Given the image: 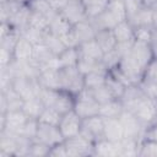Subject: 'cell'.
Masks as SVG:
<instances>
[{"label":"cell","mask_w":157,"mask_h":157,"mask_svg":"<svg viewBox=\"0 0 157 157\" xmlns=\"http://www.w3.org/2000/svg\"><path fill=\"white\" fill-rule=\"evenodd\" d=\"M119 119L124 129V137H131L136 140H140L142 137L145 131V125L137 119V117L134 113L124 109Z\"/></svg>","instance_id":"8"},{"label":"cell","mask_w":157,"mask_h":157,"mask_svg":"<svg viewBox=\"0 0 157 157\" xmlns=\"http://www.w3.org/2000/svg\"><path fill=\"white\" fill-rule=\"evenodd\" d=\"M58 12H60L72 26L87 20V15L81 0H67Z\"/></svg>","instance_id":"12"},{"label":"cell","mask_w":157,"mask_h":157,"mask_svg":"<svg viewBox=\"0 0 157 157\" xmlns=\"http://www.w3.org/2000/svg\"><path fill=\"white\" fill-rule=\"evenodd\" d=\"M47 32L48 31H44V29H38V28H33V27H26L21 32V36H23L29 42H32L34 45H37V44L44 43V38H45Z\"/></svg>","instance_id":"35"},{"label":"cell","mask_w":157,"mask_h":157,"mask_svg":"<svg viewBox=\"0 0 157 157\" xmlns=\"http://www.w3.org/2000/svg\"><path fill=\"white\" fill-rule=\"evenodd\" d=\"M129 112L134 113L137 119L146 126L152 124L157 119V104L156 99L148 96H145L142 99H140Z\"/></svg>","instance_id":"4"},{"label":"cell","mask_w":157,"mask_h":157,"mask_svg":"<svg viewBox=\"0 0 157 157\" xmlns=\"http://www.w3.org/2000/svg\"><path fill=\"white\" fill-rule=\"evenodd\" d=\"M81 135L92 141L93 144L104 139V118L98 115H93L86 119H82Z\"/></svg>","instance_id":"7"},{"label":"cell","mask_w":157,"mask_h":157,"mask_svg":"<svg viewBox=\"0 0 157 157\" xmlns=\"http://www.w3.org/2000/svg\"><path fill=\"white\" fill-rule=\"evenodd\" d=\"M81 1L85 7L87 18H94L101 13H103L110 2V0H81Z\"/></svg>","instance_id":"24"},{"label":"cell","mask_w":157,"mask_h":157,"mask_svg":"<svg viewBox=\"0 0 157 157\" xmlns=\"http://www.w3.org/2000/svg\"><path fill=\"white\" fill-rule=\"evenodd\" d=\"M28 119L29 118L25 114L22 109L0 114V131L18 132Z\"/></svg>","instance_id":"10"},{"label":"cell","mask_w":157,"mask_h":157,"mask_svg":"<svg viewBox=\"0 0 157 157\" xmlns=\"http://www.w3.org/2000/svg\"><path fill=\"white\" fill-rule=\"evenodd\" d=\"M142 137L152 139V140H156L157 141V119L152 124H150L148 126L145 128V131H144Z\"/></svg>","instance_id":"42"},{"label":"cell","mask_w":157,"mask_h":157,"mask_svg":"<svg viewBox=\"0 0 157 157\" xmlns=\"http://www.w3.org/2000/svg\"><path fill=\"white\" fill-rule=\"evenodd\" d=\"M152 27H153V29H157V11L153 12V17H152Z\"/></svg>","instance_id":"45"},{"label":"cell","mask_w":157,"mask_h":157,"mask_svg":"<svg viewBox=\"0 0 157 157\" xmlns=\"http://www.w3.org/2000/svg\"><path fill=\"white\" fill-rule=\"evenodd\" d=\"M108 71H94L83 75L85 76V88L86 90H93L105 83Z\"/></svg>","instance_id":"31"},{"label":"cell","mask_w":157,"mask_h":157,"mask_svg":"<svg viewBox=\"0 0 157 157\" xmlns=\"http://www.w3.org/2000/svg\"><path fill=\"white\" fill-rule=\"evenodd\" d=\"M77 48H78V52H80V56L90 58V59H94V60H102L103 59L104 53L101 49L99 44L97 43L96 38L91 39L88 42L81 43Z\"/></svg>","instance_id":"22"},{"label":"cell","mask_w":157,"mask_h":157,"mask_svg":"<svg viewBox=\"0 0 157 157\" xmlns=\"http://www.w3.org/2000/svg\"><path fill=\"white\" fill-rule=\"evenodd\" d=\"M72 33L78 43V45L81 43H85V42H88L91 39H94L96 38V28L93 27V25L91 23V21L87 18L82 22H78L76 25L72 26Z\"/></svg>","instance_id":"16"},{"label":"cell","mask_w":157,"mask_h":157,"mask_svg":"<svg viewBox=\"0 0 157 157\" xmlns=\"http://www.w3.org/2000/svg\"><path fill=\"white\" fill-rule=\"evenodd\" d=\"M123 110H124V107L121 101L119 98H115L104 104H101L99 115L103 118H119Z\"/></svg>","instance_id":"26"},{"label":"cell","mask_w":157,"mask_h":157,"mask_svg":"<svg viewBox=\"0 0 157 157\" xmlns=\"http://www.w3.org/2000/svg\"><path fill=\"white\" fill-rule=\"evenodd\" d=\"M71 28H72V25L58 11L49 20V28H48V31L52 32L53 34L59 36V37H63L66 33H69L71 31Z\"/></svg>","instance_id":"19"},{"label":"cell","mask_w":157,"mask_h":157,"mask_svg":"<svg viewBox=\"0 0 157 157\" xmlns=\"http://www.w3.org/2000/svg\"><path fill=\"white\" fill-rule=\"evenodd\" d=\"M155 99H156V104H157V97H156V98H155Z\"/></svg>","instance_id":"47"},{"label":"cell","mask_w":157,"mask_h":157,"mask_svg":"<svg viewBox=\"0 0 157 157\" xmlns=\"http://www.w3.org/2000/svg\"><path fill=\"white\" fill-rule=\"evenodd\" d=\"M134 34H135V40L150 44L152 36H153V27H151V26L134 27Z\"/></svg>","instance_id":"39"},{"label":"cell","mask_w":157,"mask_h":157,"mask_svg":"<svg viewBox=\"0 0 157 157\" xmlns=\"http://www.w3.org/2000/svg\"><path fill=\"white\" fill-rule=\"evenodd\" d=\"M34 140L43 142V144L48 145L49 147H53V146L63 142L64 137H63L61 131L58 125H52V124L38 121V128H37V134H36Z\"/></svg>","instance_id":"9"},{"label":"cell","mask_w":157,"mask_h":157,"mask_svg":"<svg viewBox=\"0 0 157 157\" xmlns=\"http://www.w3.org/2000/svg\"><path fill=\"white\" fill-rule=\"evenodd\" d=\"M49 157H67V151H66V146L64 141L50 148Z\"/></svg>","instance_id":"41"},{"label":"cell","mask_w":157,"mask_h":157,"mask_svg":"<svg viewBox=\"0 0 157 157\" xmlns=\"http://www.w3.org/2000/svg\"><path fill=\"white\" fill-rule=\"evenodd\" d=\"M99 108L101 104L92 97V94L87 90H82L80 93L75 96L74 110L80 118L86 119L93 115H98Z\"/></svg>","instance_id":"3"},{"label":"cell","mask_w":157,"mask_h":157,"mask_svg":"<svg viewBox=\"0 0 157 157\" xmlns=\"http://www.w3.org/2000/svg\"><path fill=\"white\" fill-rule=\"evenodd\" d=\"M86 90V88H85ZM91 94H92V97L99 103V104H104V103H107V102H109V101H112V99H115V97H114V94L112 93V91L109 90V87L104 83V85H102V86H99V87H97V88H93V90H87Z\"/></svg>","instance_id":"34"},{"label":"cell","mask_w":157,"mask_h":157,"mask_svg":"<svg viewBox=\"0 0 157 157\" xmlns=\"http://www.w3.org/2000/svg\"><path fill=\"white\" fill-rule=\"evenodd\" d=\"M66 146L67 157H88L93 156V146L94 144L86 139L83 135L78 134L76 136L69 137L64 140Z\"/></svg>","instance_id":"5"},{"label":"cell","mask_w":157,"mask_h":157,"mask_svg":"<svg viewBox=\"0 0 157 157\" xmlns=\"http://www.w3.org/2000/svg\"><path fill=\"white\" fill-rule=\"evenodd\" d=\"M96 40L99 44L103 53H108L117 47V39L112 29H99L96 33Z\"/></svg>","instance_id":"25"},{"label":"cell","mask_w":157,"mask_h":157,"mask_svg":"<svg viewBox=\"0 0 157 157\" xmlns=\"http://www.w3.org/2000/svg\"><path fill=\"white\" fill-rule=\"evenodd\" d=\"M137 156L140 157H157V141L152 139L141 137L139 142Z\"/></svg>","instance_id":"32"},{"label":"cell","mask_w":157,"mask_h":157,"mask_svg":"<svg viewBox=\"0 0 157 157\" xmlns=\"http://www.w3.org/2000/svg\"><path fill=\"white\" fill-rule=\"evenodd\" d=\"M44 44L47 45V48L54 54V55H60L65 49H66V45L64 44L63 39L56 36V34H53L52 32H47L45 34V38H44Z\"/></svg>","instance_id":"30"},{"label":"cell","mask_w":157,"mask_h":157,"mask_svg":"<svg viewBox=\"0 0 157 157\" xmlns=\"http://www.w3.org/2000/svg\"><path fill=\"white\" fill-rule=\"evenodd\" d=\"M37 81L42 88L48 90H61L60 88V76L59 69L56 67H47L43 69L37 76Z\"/></svg>","instance_id":"14"},{"label":"cell","mask_w":157,"mask_h":157,"mask_svg":"<svg viewBox=\"0 0 157 157\" xmlns=\"http://www.w3.org/2000/svg\"><path fill=\"white\" fill-rule=\"evenodd\" d=\"M59 76H60L61 90L67 91L74 96L80 93L82 90H85V76L78 70L77 66L60 67Z\"/></svg>","instance_id":"2"},{"label":"cell","mask_w":157,"mask_h":157,"mask_svg":"<svg viewBox=\"0 0 157 157\" xmlns=\"http://www.w3.org/2000/svg\"><path fill=\"white\" fill-rule=\"evenodd\" d=\"M145 96H147V94L145 93V91L142 90V87L140 85H129L125 87V90L119 99L121 101L124 109L130 110Z\"/></svg>","instance_id":"15"},{"label":"cell","mask_w":157,"mask_h":157,"mask_svg":"<svg viewBox=\"0 0 157 157\" xmlns=\"http://www.w3.org/2000/svg\"><path fill=\"white\" fill-rule=\"evenodd\" d=\"M144 6L147 7L148 10H151L152 12L157 11V0H141Z\"/></svg>","instance_id":"44"},{"label":"cell","mask_w":157,"mask_h":157,"mask_svg":"<svg viewBox=\"0 0 157 157\" xmlns=\"http://www.w3.org/2000/svg\"><path fill=\"white\" fill-rule=\"evenodd\" d=\"M93 156H101V157H119V150L118 144L109 141L107 139H102L97 142H94L93 146Z\"/></svg>","instance_id":"20"},{"label":"cell","mask_w":157,"mask_h":157,"mask_svg":"<svg viewBox=\"0 0 157 157\" xmlns=\"http://www.w3.org/2000/svg\"><path fill=\"white\" fill-rule=\"evenodd\" d=\"M80 60L78 48H66L60 55H58V65L60 67L77 66Z\"/></svg>","instance_id":"27"},{"label":"cell","mask_w":157,"mask_h":157,"mask_svg":"<svg viewBox=\"0 0 157 157\" xmlns=\"http://www.w3.org/2000/svg\"><path fill=\"white\" fill-rule=\"evenodd\" d=\"M112 31L114 33L117 43H126V42H134L135 40L134 27L128 20L119 22Z\"/></svg>","instance_id":"21"},{"label":"cell","mask_w":157,"mask_h":157,"mask_svg":"<svg viewBox=\"0 0 157 157\" xmlns=\"http://www.w3.org/2000/svg\"><path fill=\"white\" fill-rule=\"evenodd\" d=\"M45 108L43 101L40 99V97H33V98H29V99H26L23 102V107H22V110L25 112V114L31 118V119H37L40 117L43 109Z\"/></svg>","instance_id":"23"},{"label":"cell","mask_w":157,"mask_h":157,"mask_svg":"<svg viewBox=\"0 0 157 157\" xmlns=\"http://www.w3.org/2000/svg\"><path fill=\"white\" fill-rule=\"evenodd\" d=\"M129 54H130L145 70H146V67L150 65V63L153 60V54H152V50H151V47H150L148 43H142V42L135 40Z\"/></svg>","instance_id":"13"},{"label":"cell","mask_w":157,"mask_h":157,"mask_svg":"<svg viewBox=\"0 0 157 157\" xmlns=\"http://www.w3.org/2000/svg\"><path fill=\"white\" fill-rule=\"evenodd\" d=\"M59 129L61 131V135L65 139L76 136L81 132V126H82V118H80L75 110H70L65 114H63L60 123H59Z\"/></svg>","instance_id":"11"},{"label":"cell","mask_w":157,"mask_h":157,"mask_svg":"<svg viewBox=\"0 0 157 157\" xmlns=\"http://www.w3.org/2000/svg\"><path fill=\"white\" fill-rule=\"evenodd\" d=\"M1 1H27V0H1Z\"/></svg>","instance_id":"46"},{"label":"cell","mask_w":157,"mask_h":157,"mask_svg":"<svg viewBox=\"0 0 157 157\" xmlns=\"http://www.w3.org/2000/svg\"><path fill=\"white\" fill-rule=\"evenodd\" d=\"M50 148L52 147H49L48 145H45L43 142H39L37 140H33L29 145L27 157H45V156L49 157Z\"/></svg>","instance_id":"38"},{"label":"cell","mask_w":157,"mask_h":157,"mask_svg":"<svg viewBox=\"0 0 157 157\" xmlns=\"http://www.w3.org/2000/svg\"><path fill=\"white\" fill-rule=\"evenodd\" d=\"M40 99L45 107L54 108L60 114H65L74 109L75 96L64 90H48L42 88L39 93Z\"/></svg>","instance_id":"1"},{"label":"cell","mask_w":157,"mask_h":157,"mask_svg":"<svg viewBox=\"0 0 157 157\" xmlns=\"http://www.w3.org/2000/svg\"><path fill=\"white\" fill-rule=\"evenodd\" d=\"M63 114H60L58 110H55L54 108L50 107H45L40 114V117L38 118V121L42 123H47V124H52V125H59L60 119H61Z\"/></svg>","instance_id":"37"},{"label":"cell","mask_w":157,"mask_h":157,"mask_svg":"<svg viewBox=\"0 0 157 157\" xmlns=\"http://www.w3.org/2000/svg\"><path fill=\"white\" fill-rule=\"evenodd\" d=\"M26 4L31 11L43 13L48 17H52L56 12L50 0H27Z\"/></svg>","instance_id":"29"},{"label":"cell","mask_w":157,"mask_h":157,"mask_svg":"<svg viewBox=\"0 0 157 157\" xmlns=\"http://www.w3.org/2000/svg\"><path fill=\"white\" fill-rule=\"evenodd\" d=\"M139 142L140 140L131 139V137H123L118 141V150L119 157H129V156H137L139 151Z\"/></svg>","instance_id":"28"},{"label":"cell","mask_w":157,"mask_h":157,"mask_svg":"<svg viewBox=\"0 0 157 157\" xmlns=\"http://www.w3.org/2000/svg\"><path fill=\"white\" fill-rule=\"evenodd\" d=\"M152 17H153V12L144 6L132 18L129 20V22L132 25V27H139V26H151L152 27Z\"/></svg>","instance_id":"33"},{"label":"cell","mask_w":157,"mask_h":157,"mask_svg":"<svg viewBox=\"0 0 157 157\" xmlns=\"http://www.w3.org/2000/svg\"><path fill=\"white\" fill-rule=\"evenodd\" d=\"M49 20H50V17H48V16H45L43 13H38V12L31 11L27 27H33V28L48 31V28H49Z\"/></svg>","instance_id":"36"},{"label":"cell","mask_w":157,"mask_h":157,"mask_svg":"<svg viewBox=\"0 0 157 157\" xmlns=\"http://www.w3.org/2000/svg\"><path fill=\"white\" fill-rule=\"evenodd\" d=\"M11 86L23 98V101L33 97H38L42 90V87L37 81V77H31V76L15 77L11 82Z\"/></svg>","instance_id":"6"},{"label":"cell","mask_w":157,"mask_h":157,"mask_svg":"<svg viewBox=\"0 0 157 157\" xmlns=\"http://www.w3.org/2000/svg\"><path fill=\"white\" fill-rule=\"evenodd\" d=\"M124 5H125V10H126V20L128 21L130 18H132L144 7V4L141 0H124Z\"/></svg>","instance_id":"40"},{"label":"cell","mask_w":157,"mask_h":157,"mask_svg":"<svg viewBox=\"0 0 157 157\" xmlns=\"http://www.w3.org/2000/svg\"><path fill=\"white\" fill-rule=\"evenodd\" d=\"M124 137V129L119 118H104V139L118 142Z\"/></svg>","instance_id":"17"},{"label":"cell","mask_w":157,"mask_h":157,"mask_svg":"<svg viewBox=\"0 0 157 157\" xmlns=\"http://www.w3.org/2000/svg\"><path fill=\"white\" fill-rule=\"evenodd\" d=\"M33 50H34V44L23 36H20L13 49V60L28 61L33 56Z\"/></svg>","instance_id":"18"},{"label":"cell","mask_w":157,"mask_h":157,"mask_svg":"<svg viewBox=\"0 0 157 157\" xmlns=\"http://www.w3.org/2000/svg\"><path fill=\"white\" fill-rule=\"evenodd\" d=\"M150 47H151V50L153 54V59L157 60V29H153V36L150 42Z\"/></svg>","instance_id":"43"}]
</instances>
